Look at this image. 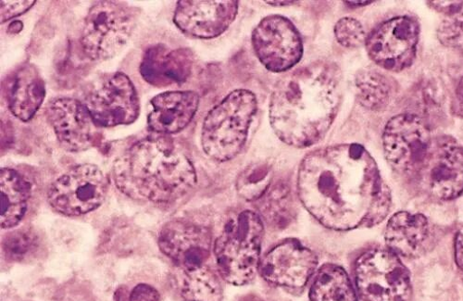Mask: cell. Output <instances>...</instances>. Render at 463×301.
Here are the masks:
<instances>
[{
    "label": "cell",
    "instance_id": "6da1fadb",
    "mask_svg": "<svg viewBox=\"0 0 463 301\" xmlns=\"http://www.w3.org/2000/svg\"><path fill=\"white\" fill-rule=\"evenodd\" d=\"M298 197L324 227L369 229L388 216L392 198L373 158L359 144L319 148L302 161Z\"/></svg>",
    "mask_w": 463,
    "mask_h": 301
},
{
    "label": "cell",
    "instance_id": "7a4b0ae2",
    "mask_svg": "<svg viewBox=\"0 0 463 301\" xmlns=\"http://www.w3.org/2000/svg\"><path fill=\"white\" fill-rule=\"evenodd\" d=\"M341 80L338 67L325 61L286 74L269 100V123L277 136L300 148L321 141L341 105Z\"/></svg>",
    "mask_w": 463,
    "mask_h": 301
},
{
    "label": "cell",
    "instance_id": "3957f363",
    "mask_svg": "<svg viewBox=\"0 0 463 301\" xmlns=\"http://www.w3.org/2000/svg\"><path fill=\"white\" fill-rule=\"evenodd\" d=\"M113 178L129 198L156 203L175 202L197 183L194 165L173 139L164 136L133 145L114 163Z\"/></svg>",
    "mask_w": 463,
    "mask_h": 301
},
{
    "label": "cell",
    "instance_id": "277c9868",
    "mask_svg": "<svg viewBox=\"0 0 463 301\" xmlns=\"http://www.w3.org/2000/svg\"><path fill=\"white\" fill-rule=\"evenodd\" d=\"M263 222L259 214L243 211L231 217L214 244L221 277L231 285L250 283L260 263Z\"/></svg>",
    "mask_w": 463,
    "mask_h": 301
},
{
    "label": "cell",
    "instance_id": "5b68a950",
    "mask_svg": "<svg viewBox=\"0 0 463 301\" xmlns=\"http://www.w3.org/2000/svg\"><path fill=\"white\" fill-rule=\"evenodd\" d=\"M257 109L258 101L251 91L230 93L204 120L202 145L205 154L220 163L237 157L247 142Z\"/></svg>",
    "mask_w": 463,
    "mask_h": 301
},
{
    "label": "cell",
    "instance_id": "8992f818",
    "mask_svg": "<svg viewBox=\"0 0 463 301\" xmlns=\"http://www.w3.org/2000/svg\"><path fill=\"white\" fill-rule=\"evenodd\" d=\"M136 12L118 2H99L89 12L81 34V45L92 61L118 55L128 42L136 26Z\"/></svg>",
    "mask_w": 463,
    "mask_h": 301
},
{
    "label": "cell",
    "instance_id": "52a82bcc",
    "mask_svg": "<svg viewBox=\"0 0 463 301\" xmlns=\"http://www.w3.org/2000/svg\"><path fill=\"white\" fill-rule=\"evenodd\" d=\"M354 273L364 301H411L410 273L400 257L390 249L364 252L356 260Z\"/></svg>",
    "mask_w": 463,
    "mask_h": 301
},
{
    "label": "cell",
    "instance_id": "ba28073f",
    "mask_svg": "<svg viewBox=\"0 0 463 301\" xmlns=\"http://www.w3.org/2000/svg\"><path fill=\"white\" fill-rule=\"evenodd\" d=\"M432 144L430 129L416 115L394 117L383 134L385 159L399 174L411 177L416 175L427 159Z\"/></svg>",
    "mask_w": 463,
    "mask_h": 301
},
{
    "label": "cell",
    "instance_id": "9c48e42d",
    "mask_svg": "<svg viewBox=\"0 0 463 301\" xmlns=\"http://www.w3.org/2000/svg\"><path fill=\"white\" fill-rule=\"evenodd\" d=\"M84 104L93 123L100 127L130 125L139 117L137 91L123 72L106 74L93 83Z\"/></svg>",
    "mask_w": 463,
    "mask_h": 301
},
{
    "label": "cell",
    "instance_id": "30bf717a",
    "mask_svg": "<svg viewBox=\"0 0 463 301\" xmlns=\"http://www.w3.org/2000/svg\"><path fill=\"white\" fill-rule=\"evenodd\" d=\"M108 188V178L98 166L81 165L72 167L52 184L48 200L57 212L80 216L100 207Z\"/></svg>",
    "mask_w": 463,
    "mask_h": 301
},
{
    "label": "cell",
    "instance_id": "8fae6325",
    "mask_svg": "<svg viewBox=\"0 0 463 301\" xmlns=\"http://www.w3.org/2000/svg\"><path fill=\"white\" fill-rule=\"evenodd\" d=\"M420 26L409 16H399L379 24L367 37L366 49L379 67L400 72L412 65L417 54Z\"/></svg>",
    "mask_w": 463,
    "mask_h": 301
},
{
    "label": "cell",
    "instance_id": "7c38bea8",
    "mask_svg": "<svg viewBox=\"0 0 463 301\" xmlns=\"http://www.w3.org/2000/svg\"><path fill=\"white\" fill-rule=\"evenodd\" d=\"M252 46L260 61L273 72L291 70L303 55L299 32L281 15L267 16L258 24L252 33Z\"/></svg>",
    "mask_w": 463,
    "mask_h": 301
},
{
    "label": "cell",
    "instance_id": "4fadbf2b",
    "mask_svg": "<svg viewBox=\"0 0 463 301\" xmlns=\"http://www.w3.org/2000/svg\"><path fill=\"white\" fill-rule=\"evenodd\" d=\"M414 178L434 199L451 201L459 197L463 193V147L449 138L433 141Z\"/></svg>",
    "mask_w": 463,
    "mask_h": 301
},
{
    "label": "cell",
    "instance_id": "5bb4252c",
    "mask_svg": "<svg viewBox=\"0 0 463 301\" xmlns=\"http://www.w3.org/2000/svg\"><path fill=\"white\" fill-rule=\"evenodd\" d=\"M317 266L314 251L296 240H288L266 253L259 270L269 284L301 290L315 275Z\"/></svg>",
    "mask_w": 463,
    "mask_h": 301
},
{
    "label": "cell",
    "instance_id": "9a60e30c",
    "mask_svg": "<svg viewBox=\"0 0 463 301\" xmlns=\"http://www.w3.org/2000/svg\"><path fill=\"white\" fill-rule=\"evenodd\" d=\"M212 243L209 230L184 221L166 223L159 237L161 250L183 271L207 266Z\"/></svg>",
    "mask_w": 463,
    "mask_h": 301
},
{
    "label": "cell",
    "instance_id": "2e32d148",
    "mask_svg": "<svg viewBox=\"0 0 463 301\" xmlns=\"http://www.w3.org/2000/svg\"><path fill=\"white\" fill-rule=\"evenodd\" d=\"M238 12L236 0H182L177 3L174 22L187 35L212 40L234 23Z\"/></svg>",
    "mask_w": 463,
    "mask_h": 301
},
{
    "label": "cell",
    "instance_id": "e0dca14e",
    "mask_svg": "<svg viewBox=\"0 0 463 301\" xmlns=\"http://www.w3.org/2000/svg\"><path fill=\"white\" fill-rule=\"evenodd\" d=\"M46 114L58 141L68 152H83L91 146L94 123L83 102L58 98L48 104Z\"/></svg>",
    "mask_w": 463,
    "mask_h": 301
},
{
    "label": "cell",
    "instance_id": "ac0fdd59",
    "mask_svg": "<svg viewBox=\"0 0 463 301\" xmlns=\"http://www.w3.org/2000/svg\"><path fill=\"white\" fill-rule=\"evenodd\" d=\"M147 118L151 131L171 135L184 130L197 114L200 97L193 91H169L151 100Z\"/></svg>",
    "mask_w": 463,
    "mask_h": 301
},
{
    "label": "cell",
    "instance_id": "d6986e66",
    "mask_svg": "<svg viewBox=\"0 0 463 301\" xmlns=\"http://www.w3.org/2000/svg\"><path fill=\"white\" fill-rule=\"evenodd\" d=\"M192 67L193 55L189 50H169L166 46L157 45L145 52L140 72L148 84L166 88L184 83Z\"/></svg>",
    "mask_w": 463,
    "mask_h": 301
},
{
    "label": "cell",
    "instance_id": "ffe728a7",
    "mask_svg": "<svg viewBox=\"0 0 463 301\" xmlns=\"http://www.w3.org/2000/svg\"><path fill=\"white\" fill-rule=\"evenodd\" d=\"M430 227L426 216L401 212L390 220L384 232L389 249L405 258H417L426 252Z\"/></svg>",
    "mask_w": 463,
    "mask_h": 301
},
{
    "label": "cell",
    "instance_id": "44dd1931",
    "mask_svg": "<svg viewBox=\"0 0 463 301\" xmlns=\"http://www.w3.org/2000/svg\"><path fill=\"white\" fill-rule=\"evenodd\" d=\"M46 98V85L33 65L22 67L7 88V102L12 114L23 122H29L41 108Z\"/></svg>",
    "mask_w": 463,
    "mask_h": 301
},
{
    "label": "cell",
    "instance_id": "7402d4cb",
    "mask_svg": "<svg viewBox=\"0 0 463 301\" xmlns=\"http://www.w3.org/2000/svg\"><path fill=\"white\" fill-rule=\"evenodd\" d=\"M2 211L0 222L4 230L14 229L24 217L32 194L31 183L19 172L11 168L0 171Z\"/></svg>",
    "mask_w": 463,
    "mask_h": 301
},
{
    "label": "cell",
    "instance_id": "603a6c76",
    "mask_svg": "<svg viewBox=\"0 0 463 301\" xmlns=\"http://www.w3.org/2000/svg\"><path fill=\"white\" fill-rule=\"evenodd\" d=\"M356 89L359 102L371 110L387 108L397 92L396 82L376 70L361 71L356 78Z\"/></svg>",
    "mask_w": 463,
    "mask_h": 301
},
{
    "label": "cell",
    "instance_id": "cb8c5ba5",
    "mask_svg": "<svg viewBox=\"0 0 463 301\" xmlns=\"http://www.w3.org/2000/svg\"><path fill=\"white\" fill-rule=\"evenodd\" d=\"M311 301H358L346 272L335 265L324 266L310 289Z\"/></svg>",
    "mask_w": 463,
    "mask_h": 301
},
{
    "label": "cell",
    "instance_id": "d4e9b609",
    "mask_svg": "<svg viewBox=\"0 0 463 301\" xmlns=\"http://www.w3.org/2000/svg\"><path fill=\"white\" fill-rule=\"evenodd\" d=\"M258 209L260 217L269 227L279 230L287 228L296 214L290 187L285 183L269 186L268 192L258 201Z\"/></svg>",
    "mask_w": 463,
    "mask_h": 301
},
{
    "label": "cell",
    "instance_id": "484cf974",
    "mask_svg": "<svg viewBox=\"0 0 463 301\" xmlns=\"http://www.w3.org/2000/svg\"><path fill=\"white\" fill-rule=\"evenodd\" d=\"M179 271V289L184 299L221 301L222 289L219 277L209 267Z\"/></svg>",
    "mask_w": 463,
    "mask_h": 301
},
{
    "label": "cell",
    "instance_id": "4316f807",
    "mask_svg": "<svg viewBox=\"0 0 463 301\" xmlns=\"http://www.w3.org/2000/svg\"><path fill=\"white\" fill-rule=\"evenodd\" d=\"M272 183V170L265 164H257L246 168L239 176L237 190L247 201H259Z\"/></svg>",
    "mask_w": 463,
    "mask_h": 301
},
{
    "label": "cell",
    "instance_id": "83f0119b",
    "mask_svg": "<svg viewBox=\"0 0 463 301\" xmlns=\"http://www.w3.org/2000/svg\"><path fill=\"white\" fill-rule=\"evenodd\" d=\"M337 42L346 49H357L366 42V34L363 24L352 17L340 19L335 25Z\"/></svg>",
    "mask_w": 463,
    "mask_h": 301
},
{
    "label": "cell",
    "instance_id": "f1b7e54d",
    "mask_svg": "<svg viewBox=\"0 0 463 301\" xmlns=\"http://www.w3.org/2000/svg\"><path fill=\"white\" fill-rule=\"evenodd\" d=\"M440 43L463 55V9L451 16H447L438 29Z\"/></svg>",
    "mask_w": 463,
    "mask_h": 301
},
{
    "label": "cell",
    "instance_id": "f546056e",
    "mask_svg": "<svg viewBox=\"0 0 463 301\" xmlns=\"http://www.w3.org/2000/svg\"><path fill=\"white\" fill-rule=\"evenodd\" d=\"M36 246L35 238L25 231L9 235L4 242L5 255L10 259L19 260L29 254Z\"/></svg>",
    "mask_w": 463,
    "mask_h": 301
},
{
    "label": "cell",
    "instance_id": "4dcf8cb0",
    "mask_svg": "<svg viewBox=\"0 0 463 301\" xmlns=\"http://www.w3.org/2000/svg\"><path fill=\"white\" fill-rule=\"evenodd\" d=\"M116 301H160L161 296L157 289L146 284H139L129 294L119 289L115 294Z\"/></svg>",
    "mask_w": 463,
    "mask_h": 301
},
{
    "label": "cell",
    "instance_id": "1f68e13d",
    "mask_svg": "<svg viewBox=\"0 0 463 301\" xmlns=\"http://www.w3.org/2000/svg\"><path fill=\"white\" fill-rule=\"evenodd\" d=\"M34 5V0H24V2H7V0H3L0 3L2 24L27 13Z\"/></svg>",
    "mask_w": 463,
    "mask_h": 301
},
{
    "label": "cell",
    "instance_id": "d6a6232c",
    "mask_svg": "<svg viewBox=\"0 0 463 301\" xmlns=\"http://www.w3.org/2000/svg\"><path fill=\"white\" fill-rule=\"evenodd\" d=\"M430 6L447 16L454 15L463 9V2H429Z\"/></svg>",
    "mask_w": 463,
    "mask_h": 301
},
{
    "label": "cell",
    "instance_id": "836d02e7",
    "mask_svg": "<svg viewBox=\"0 0 463 301\" xmlns=\"http://www.w3.org/2000/svg\"><path fill=\"white\" fill-rule=\"evenodd\" d=\"M453 103L455 115L463 118V78L459 80L456 88Z\"/></svg>",
    "mask_w": 463,
    "mask_h": 301
},
{
    "label": "cell",
    "instance_id": "e575fe53",
    "mask_svg": "<svg viewBox=\"0 0 463 301\" xmlns=\"http://www.w3.org/2000/svg\"><path fill=\"white\" fill-rule=\"evenodd\" d=\"M455 260L463 272V229L459 230L455 240Z\"/></svg>",
    "mask_w": 463,
    "mask_h": 301
},
{
    "label": "cell",
    "instance_id": "d590c367",
    "mask_svg": "<svg viewBox=\"0 0 463 301\" xmlns=\"http://www.w3.org/2000/svg\"><path fill=\"white\" fill-rule=\"evenodd\" d=\"M24 24L21 21H15L10 24L9 33H19L23 30Z\"/></svg>",
    "mask_w": 463,
    "mask_h": 301
},
{
    "label": "cell",
    "instance_id": "8d00e7d4",
    "mask_svg": "<svg viewBox=\"0 0 463 301\" xmlns=\"http://www.w3.org/2000/svg\"><path fill=\"white\" fill-rule=\"evenodd\" d=\"M241 301H266L256 295H248L241 299Z\"/></svg>",
    "mask_w": 463,
    "mask_h": 301
},
{
    "label": "cell",
    "instance_id": "74e56055",
    "mask_svg": "<svg viewBox=\"0 0 463 301\" xmlns=\"http://www.w3.org/2000/svg\"><path fill=\"white\" fill-rule=\"evenodd\" d=\"M345 5H351L354 7L366 6L373 4V2H345Z\"/></svg>",
    "mask_w": 463,
    "mask_h": 301
},
{
    "label": "cell",
    "instance_id": "f35d334b",
    "mask_svg": "<svg viewBox=\"0 0 463 301\" xmlns=\"http://www.w3.org/2000/svg\"><path fill=\"white\" fill-rule=\"evenodd\" d=\"M269 5H277L276 6H285L294 5L295 2H268Z\"/></svg>",
    "mask_w": 463,
    "mask_h": 301
}]
</instances>
